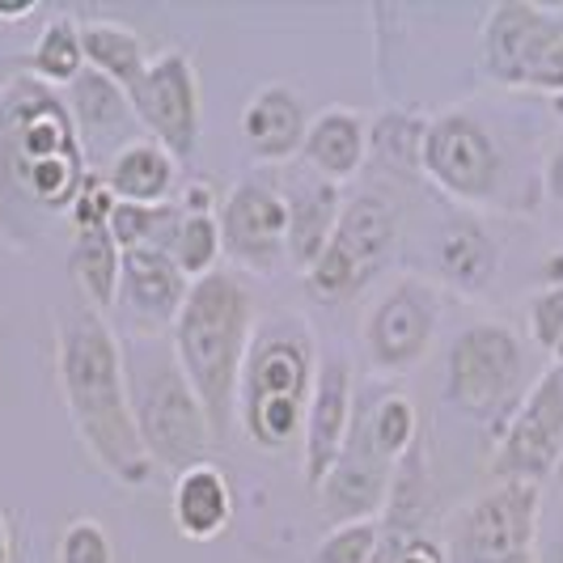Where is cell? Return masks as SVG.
I'll use <instances>...</instances> for the list:
<instances>
[{"instance_id": "4dcf8cb0", "label": "cell", "mask_w": 563, "mask_h": 563, "mask_svg": "<svg viewBox=\"0 0 563 563\" xmlns=\"http://www.w3.org/2000/svg\"><path fill=\"white\" fill-rule=\"evenodd\" d=\"M178 208L174 203H157V208H141V203H114L111 225L107 233L114 238L119 254L123 251H141V246H162L166 251L169 233L178 225Z\"/></svg>"}, {"instance_id": "5b68a950", "label": "cell", "mask_w": 563, "mask_h": 563, "mask_svg": "<svg viewBox=\"0 0 563 563\" xmlns=\"http://www.w3.org/2000/svg\"><path fill=\"white\" fill-rule=\"evenodd\" d=\"M119 347H123L132 420H136L148 462L169 475H183L187 466L208 462L217 432L203 416L191 382L183 377V368L174 361L169 339L162 343L153 331H141V335L123 339Z\"/></svg>"}, {"instance_id": "4316f807", "label": "cell", "mask_w": 563, "mask_h": 563, "mask_svg": "<svg viewBox=\"0 0 563 563\" xmlns=\"http://www.w3.org/2000/svg\"><path fill=\"white\" fill-rule=\"evenodd\" d=\"M356 411H361V423H365L368 441H373V450L382 453L386 462H402L407 453L416 450V441H420V416H416V402L407 395H377L373 407H361V398H356Z\"/></svg>"}, {"instance_id": "9a60e30c", "label": "cell", "mask_w": 563, "mask_h": 563, "mask_svg": "<svg viewBox=\"0 0 563 563\" xmlns=\"http://www.w3.org/2000/svg\"><path fill=\"white\" fill-rule=\"evenodd\" d=\"M390 479H395V462H386L382 453L373 450L365 423H361V411H356L339 462L318 487V512H322L327 530L352 526V521H382Z\"/></svg>"}, {"instance_id": "5bb4252c", "label": "cell", "mask_w": 563, "mask_h": 563, "mask_svg": "<svg viewBox=\"0 0 563 563\" xmlns=\"http://www.w3.org/2000/svg\"><path fill=\"white\" fill-rule=\"evenodd\" d=\"M221 251L251 276H280L288 263V208L272 178H238L217 212Z\"/></svg>"}, {"instance_id": "8fae6325", "label": "cell", "mask_w": 563, "mask_h": 563, "mask_svg": "<svg viewBox=\"0 0 563 563\" xmlns=\"http://www.w3.org/2000/svg\"><path fill=\"white\" fill-rule=\"evenodd\" d=\"M441 322V288L423 276H398L365 313V365L373 377H407L428 361Z\"/></svg>"}, {"instance_id": "1f68e13d", "label": "cell", "mask_w": 563, "mask_h": 563, "mask_svg": "<svg viewBox=\"0 0 563 563\" xmlns=\"http://www.w3.org/2000/svg\"><path fill=\"white\" fill-rule=\"evenodd\" d=\"M382 542V521H352L327 530L322 542L313 547L310 563H373Z\"/></svg>"}, {"instance_id": "ac0fdd59", "label": "cell", "mask_w": 563, "mask_h": 563, "mask_svg": "<svg viewBox=\"0 0 563 563\" xmlns=\"http://www.w3.org/2000/svg\"><path fill=\"white\" fill-rule=\"evenodd\" d=\"M280 196L288 208V263L306 276L335 233L339 212H343V191L335 183L318 178L313 169H297L292 187H280Z\"/></svg>"}, {"instance_id": "7a4b0ae2", "label": "cell", "mask_w": 563, "mask_h": 563, "mask_svg": "<svg viewBox=\"0 0 563 563\" xmlns=\"http://www.w3.org/2000/svg\"><path fill=\"white\" fill-rule=\"evenodd\" d=\"M89 174L68 102L52 85L13 77L0 89V208L73 212Z\"/></svg>"}, {"instance_id": "2e32d148", "label": "cell", "mask_w": 563, "mask_h": 563, "mask_svg": "<svg viewBox=\"0 0 563 563\" xmlns=\"http://www.w3.org/2000/svg\"><path fill=\"white\" fill-rule=\"evenodd\" d=\"M352 416H356L352 365L343 352H327V356H318L310 411H306V428H301V471H306V483L313 492L322 487V479L339 462L343 441L352 432Z\"/></svg>"}, {"instance_id": "3957f363", "label": "cell", "mask_w": 563, "mask_h": 563, "mask_svg": "<svg viewBox=\"0 0 563 563\" xmlns=\"http://www.w3.org/2000/svg\"><path fill=\"white\" fill-rule=\"evenodd\" d=\"M254 322H258V306H254L251 284L242 280V272L217 267L203 280H191L187 301L169 327L174 361L191 382L217 441H225V432L233 428L238 377H242Z\"/></svg>"}, {"instance_id": "e0dca14e", "label": "cell", "mask_w": 563, "mask_h": 563, "mask_svg": "<svg viewBox=\"0 0 563 563\" xmlns=\"http://www.w3.org/2000/svg\"><path fill=\"white\" fill-rule=\"evenodd\" d=\"M306 132L310 111L292 85H263L242 107V144L258 166H288L292 157H301Z\"/></svg>"}, {"instance_id": "cb8c5ba5", "label": "cell", "mask_w": 563, "mask_h": 563, "mask_svg": "<svg viewBox=\"0 0 563 563\" xmlns=\"http://www.w3.org/2000/svg\"><path fill=\"white\" fill-rule=\"evenodd\" d=\"M437 272L457 292H483L496 276V246L471 217H450L437 233Z\"/></svg>"}, {"instance_id": "8d00e7d4", "label": "cell", "mask_w": 563, "mask_h": 563, "mask_svg": "<svg viewBox=\"0 0 563 563\" xmlns=\"http://www.w3.org/2000/svg\"><path fill=\"white\" fill-rule=\"evenodd\" d=\"M169 203H174L183 217H217V212H221V196H217V187H212L208 178H187V183H178Z\"/></svg>"}, {"instance_id": "44dd1931", "label": "cell", "mask_w": 563, "mask_h": 563, "mask_svg": "<svg viewBox=\"0 0 563 563\" xmlns=\"http://www.w3.org/2000/svg\"><path fill=\"white\" fill-rule=\"evenodd\" d=\"M301 162L327 178V183H347L356 178L368 162V123L365 114L347 111V107H327L310 119V132L301 144Z\"/></svg>"}, {"instance_id": "f35d334b", "label": "cell", "mask_w": 563, "mask_h": 563, "mask_svg": "<svg viewBox=\"0 0 563 563\" xmlns=\"http://www.w3.org/2000/svg\"><path fill=\"white\" fill-rule=\"evenodd\" d=\"M547 187H551V196L563 199V153L551 157V169H547Z\"/></svg>"}, {"instance_id": "f1b7e54d", "label": "cell", "mask_w": 563, "mask_h": 563, "mask_svg": "<svg viewBox=\"0 0 563 563\" xmlns=\"http://www.w3.org/2000/svg\"><path fill=\"white\" fill-rule=\"evenodd\" d=\"M428 505H432V479L423 475V450L420 441H416V450L395 466V479H390V496H386V512L382 517H386L390 534H423Z\"/></svg>"}, {"instance_id": "8992f818", "label": "cell", "mask_w": 563, "mask_h": 563, "mask_svg": "<svg viewBox=\"0 0 563 563\" xmlns=\"http://www.w3.org/2000/svg\"><path fill=\"white\" fill-rule=\"evenodd\" d=\"M526 390V347L508 322H471L453 335L445 356V402L457 416L505 432Z\"/></svg>"}, {"instance_id": "7402d4cb", "label": "cell", "mask_w": 563, "mask_h": 563, "mask_svg": "<svg viewBox=\"0 0 563 563\" xmlns=\"http://www.w3.org/2000/svg\"><path fill=\"white\" fill-rule=\"evenodd\" d=\"M102 183L111 187V196L119 199V203L157 208V203H169V199H174L178 162H174L157 141H128L114 157H107Z\"/></svg>"}, {"instance_id": "d6a6232c", "label": "cell", "mask_w": 563, "mask_h": 563, "mask_svg": "<svg viewBox=\"0 0 563 563\" xmlns=\"http://www.w3.org/2000/svg\"><path fill=\"white\" fill-rule=\"evenodd\" d=\"M59 563H114L111 534L102 530V521L93 517L68 521V530L59 534Z\"/></svg>"}, {"instance_id": "f546056e", "label": "cell", "mask_w": 563, "mask_h": 563, "mask_svg": "<svg viewBox=\"0 0 563 563\" xmlns=\"http://www.w3.org/2000/svg\"><path fill=\"white\" fill-rule=\"evenodd\" d=\"M166 254L187 280H203L208 272H217L225 258L217 217H178V225L166 242Z\"/></svg>"}, {"instance_id": "30bf717a", "label": "cell", "mask_w": 563, "mask_h": 563, "mask_svg": "<svg viewBox=\"0 0 563 563\" xmlns=\"http://www.w3.org/2000/svg\"><path fill=\"white\" fill-rule=\"evenodd\" d=\"M420 169L453 203L479 208L500 196L505 157L483 119H475L471 111H445L423 123Z\"/></svg>"}, {"instance_id": "60d3db41", "label": "cell", "mask_w": 563, "mask_h": 563, "mask_svg": "<svg viewBox=\"0 0 563 563\" xmlns=\"http://www.w3.org/2000/svg\"><path fill=\"white\" fill-rule=\"evenodd\" d=\"M30 13H34V0H26V4H0L4 22H18V18H30Z\"/></svg>"}, {"instance_id": "ab89813d", "label": "cell", "mask_w": 563, "mask_h": 563, "mask_svg": "<svg viewBox=\"0 0 563 563\" xmlns=\"http://www.w3.org/2000/svg\"><path fill=\"white\" fill-rule=\"evenodd\" d=\"M0 563H13V530L4 517H0Z\"/></svg>"}, {"instance_id": "7c38bea8", "label": "cell", "mask_w": 563, "mask_h": 563, "mask_svg": "<svg viewBox=\"0 0 563 563\" xmlns=\"http://www.w3.org/2000/svg\"><path fill=\"white\" fill-rule=\"evenodd\" d=\"M132 114L153 141L166 148L174 162L196 157L199 128H203V102H199L196 59L178 47L148 59L144 77L128 89Z\"/></svg>"}, {"instance_id": "603a6c76", "label": "cell", "mask_w": 563, "mask_h": 563, "mask_svg": "<svg viewBox=\"0 0 563 563\" xmlns=\"http://www.w3.org/2000/svg\"><path fill=\"white\" fill-rule=\"evenodd\" d=\"M68 89H73L68 111H73V123H77V132H81L85 157L107 141H114V153H119V148L128 144V123H136L128 93H123L119 85L107 81V77H98L93 68H85Z\"/></svg>"}, {"instance_id": "484cf974", "label": "cell", "mask_w": 563, "mask_h": 563, "mask_svg": "<svg viewBox=\"0 0 563 563\" xmlns=\"http://www.w3.org/2000/svg\"><path fill=\"white\" fill-rule=\"evenodd\" d=\"M81 52H85V64L98 77L119 85L123 93L141 81L144 68H148V52H144L141 34L132 26H123V22H85Z\"/></svg>"}, {"instance_id": "4fadbf2b", "label": "cell", "mask_w": 563, "mask_h": 563, "mask_svg": "<svg viewBox=\"0 0 563 563\" xmlns=\"http://www.w3.org/2000/svg\"><path fill=\"white\" fill-rule=\"evenodd\" d=\"M563 453V365H547L530 382L521 407L500 432L492 453V475L517 483H542L555 475Z\"/></svg>"}, {"instance_id": "e575fe53", "label": "cell", "mask_w": 563, "mask_h": 563, "mask_svg": "<svg viewBox=\"0 0 563 563\" xmlns=\"http://www.w3.org/2000/svg\"><path fill=\"white\" fill-rule=\"evenodd\" d=\"M373 563H450V560H445V547L432 542L428 534H386L382 530Z\"/></svg>"}, {"instance_id": "d4e9b609", "label": "cell", "mask_w": 563, "mask_h": 563, "mask_svg": "<svg viewBox=\"0 0 563 563\" xmlns=\"http://www.w3.org/2000/svg\"><path fill=\"white\" fill-rule=\"evenodd\" d=\"M68 272L77 284L89 310L107 313L119 306V280H123V254L114 246V238L107 229H77L73 233V251H68Z\"/></svg>"}, {"instance_id": "b9f144b4", "label": "cell", "mask_w": 563, "mask_h": 563, "mask_svg": "<svg viewBox=\"0 0 563 563\" xmlns=\"http://www.w3.org/2000/svg\"><path fill=\"white\" fill-rule=\"evenodd\" d=\"M551 483L560 487V496H563V453H560V462H555V475H551Z\"/></svg>"}, {"instance_id": "836d02e7", "label": "cell", "mask_w": 563, "mask_h": 563, "mask_svg": "<svg viewBox=\"0 0 563 563\" xmlns=\"http://www.w3.org/2000/svg\"><path fill=\"white\" fill-rule=\"evenodd\" d=\"M526 318H530V335L534 343L551 356L555 343L563 339V284H551V288H538L526 306Z\"/></svg>"}, {"instance_id": "74e56055", "label": "cell", "mask_w": 563, "mask_h": 563, "mask_svg": "<svg viewBox=\"0 0 563 563\" xmlns=\"http://www.w3.org/2000/svg\"><path fill=\"white\" fill-rule=\"evenodd\" d=\"M534 563H563V512L560 517H542V530H538Z\"/></svg>"}, {"instance_id": "83f0119b", "label": "cell", "mask_w": 563, "mask_h": 563, "mask_svg": "<svg viewBox=\"0 0 563 563\" xmlns=\"http://www.w3.org/2000/svg\"><path fill=\"white\" fill-rule=\"evenodd\" d=\"M30 77L43 85H73L77 77L85 73V52H81V26L68 18V13H59L52 18L43 34H38V43H34V52H30Z\"/></svg>"}, {"instance_id": "277c9868", "label": "cell", "mask_w": 563, "mask_h": 563, "mask_svg": "<svg viewBox=\"0 0 563 563\" xmlns=\"http://www.w3.org/2000/svg\"><path fill=\"white\" fill-rule=\"evenodd\" d=\"M318 373V343L306 313H258L238 377L233 423L258 453H288L301 441Z\"/></svg>"}, {"instance_id": "d6986e66", "label": "cell", "mask_w": 563, "mask_h": 563, "mask_svg": "<svg viewBox=\"0 0 563 563\" xmlns=\"http://www.w3.org/2000/svg\"><path fill=\"white\" fill-rule=\"evenodd\" d=\"M191 280L174 267L162 246H141V251H123V280H119V301H128V310L141 318L148 331L174 327V318L187 301Z\"/></svg>"}, {"instance_id": "ba28073f", "label": "cell", "mask_w": 563, "mask_h": 563, "mask_svg": "<svg viewBox=\"0 0 563 563\" xmlns=\"http://www.w3.org/2000/svg\"><path fill=\"white\" fill-rule=\"evenodd\" d=\"M542 530V487L492 479L445 521L450 563H534Z\"/></svg>"}, {"instance_id": "6da1fadb", "label": "cell", "mask_w": 563, "mask_h": 563, "mask_svg": "<svg viewBox=\"0 0 563 563\" xmlns=\"http://www.w3.org/2000/svg\"><path fill=\"white\" fill-rule=\"evenodd\" d=\"M56 352L68 420L77 428L85 453L119 487H148L157 466L148 462L136 420H132L123 347L107 313L89 310L81 297L64 306L56 327Z\"/></svg>"}, {"instance_id": "52a82bcc", "label": "cell", "mask_w": 563, "mask_h": 563, "mask_svg": "<svg viewBox=\"0 0 563 563\" xmlns=\"http://www.w3.org/2000/svg\"><path fill=\"white\" fill-rule=\"evenodd\" d=\"M479 68L505 89L563 98V13L530 0H500L479 26Z\"/></svg>"}, {"instance_id": "d590c367", "label": "cell", "mask_w": 563, "mask_h": 563, "mask_svg": "<svg viewBox=\"0 0 563 563\" xmlns=\"http://www.w3.org/2000/svg\"><path fill=\"white\" fill-rule=\"evenodd\" d=\"M114 203H119V199H114L111 187L102 183V174H89L81 196L73 203V212H68V221H73V229H107L111 225Z\"/></svg>"}, {"instance_id": "ffe728a7", "label": "cell", "mask_w": 563, "mask_h": 563, "mask_svg": "<svg viewBox=\"0 0 563 563\" xmlns=\"http://www.w3.org/2000/svg\"><path fill=\"white\" fill-rule=\"evenodd\" d=\"M233 483L217 462H196L183 475H174L169 492V512L174 530L191 542H212L233 526Z\"/></svg>"}, {"instance_id": "9c48e42d", "label": "cell", "mask_w": 563, "mask_h": 563, "mask_svg": "<svg viewBox=\"0 0 563 563\" xmlns=\"http://www.w3.org/2000/svg\"><path fill=\"white\" fill-rule=\"evenodd\" d=\"M398 242V208L382 191H361V196L343 199L339 225L327 242V251L313 258V267L301 276L306 292L322 306L352 301L365 288L386 258L395 254Z\"/></svg>"}]
</instances>
